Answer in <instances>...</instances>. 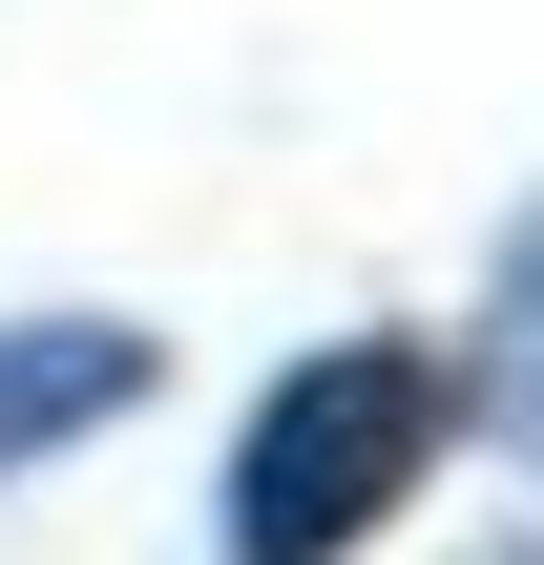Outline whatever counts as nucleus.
<instances>
[{"label":"nucleus","instance_id":"7ed1b4c3","mask_svg":"<svg viewBox=\"0 0 544 565\" xmlns=\"http://www.w3.org/2000/svg\"><path fill=\"white\" fill-rule=\"evenodd\" d=\"M482 440L544 482V189L503 210V252H482Z\"/></svg>","mask_w":544,"mask_h":565},{"label":"nucleus","instance_id":"f03ea898","mask_svg":"<svg viewBox=\"0 0 544 565\" xmlns=\"http://www.w3.org/2000/svg\"><path fill=\"white\" fill-rule=\"evenodd\" d=\"M147 377H168V356H147V315H0V482H21V461H63V440H105Z\"/></svg>","mask_w":544,"mask_h":565},{"label":"nucleus","instance_id":"f257e3e1","mask_svg":"<svg viewBox=\"0 0 544 565\" xmlns=\"http://www.w3.org/2000/svg\"><path fill=\"white\" fill-rule=\"evenodd\" d=\"M419 482H440V377H419L398 335H335V356H294V377L252 398V440H231V565H356Z\"/></svg>","mask_w":544,"mask_h":565}]
</instances>
